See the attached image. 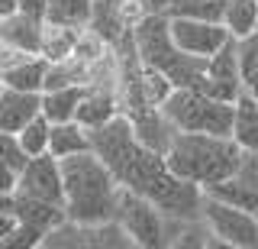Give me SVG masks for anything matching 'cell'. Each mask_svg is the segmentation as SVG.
Listing matches in <instances>:
<instances>
[{
  "instance_id": "obj_1",
  "label": "cell",
  "mask_w": 258,
  "mask_h": 249,
  "mask_svg": "<svg viewBox=\"0 0 258 249\" xmlns=\"http://www.w3.org/2000/svg\"><path fill=\"white\" fill-rule=\"evenodd\" d=\"M61 172H64V211H68V220L103 223L116 217V201H119L123 184L94 149L61 159Z\"/></svg>"
},
{
  "instance_id": "obj_2",
  "label": "cell",
  "mask_w": 258,
  "mask_h": 249,
  "mask_svg": "<svg viewBox=\"0 0 258 249\" xmlns=\"http://www.w3.org/2000/svg\"><path fill=\"white\" fill-rule=\"evenodd\" d=\"M165 162L184 181H194L197 188H213L226 178H236L242 162V146L232 136L216 133H187L177 130L171 149L165 152Z\"/></svg>"
},
{
  "instance_id": "obj_3",
  "label": "cell",
  "mask_w": 258,
  "mask_h": 249,
  "mask_svg": "<svg viewBox=\"0 0 258 249\" xmlns=\"http://www.w3.org/2000/svg\"><path fill=\"white\" fill-rule=\"evenodd\" d=\"M133 36H136V52H139L142 65L165 71L177 87H200L204 84L207 59H194V55L177 49L168 13H149L133 29Z\"/></svg>"
},
{
  "instance_id": "obj_4",
  "label": "cell",
  "mask_w": 258,
  "mask_h": 249,
  "mask_svg": "<svg viewBox=\"0 0 258 249\" xmlns=\"http://www.w3.org/2000/svg\"><path fill=\"white\" fill-rule=\"evenodd\" d=\"M161 110L174 123V130L187 133L232 136V123H236V101L210 97L200 87H174L171 97L161 104Z\"/></svg>"
},
{
  "instance_id": "obj_5",
  "label": "cell",
  "mask_w": 258,
  "mask_h": 249,
  "mask_svg": "<svg viewBox=\"0 0 258 249\" xmlns=\"http://www.w3.org/2000/svg\"><path fill=\"white\" fill-rule=\"evenodd\" d=\"M200 217H204L210 236H213V246L258 249V214L245 211V207H236L216 194H204Z\"/></svg>"
},
{
  "instance_id": "obj_6",
  "label": "cell",
  "mask_w": 258,
  "mask_h": 249,
  "mask_svg": "<svg viewBox=\"0 0 258 249\" xmlns=\"http://www.w3.org/2000/svg\"><path fill=\"white\" fill-rule=\"evenodd\" d=\"M116 220L133 236V246H139V249L165 246V211L152 197H145L133 188H119Z\"/></svg>"
},
{
  "instance_id": "obj_7",
  "label": "cell",
  "mask_w": 258,
  "mask_h": 249,
  "mask_svg": "<svg viewBox=\"0 0 258 249\" xmlns=\"http://www.w3.org/2000/svg\"><path fill=\"white\" fill-rule=\"evenodd\" d=\"M45 249H126L133 246V236L123 230V223L113 217L103 223H78L64 220L42 239Z\"/></svg>"
},
{
  "instance_id": "obj_8",
  "label": "cell",
  "mask_w": 258,
  "mask_h": 249,
  "mask_svg": "<svg viewBox=\"0 0 258 249\" xmlns=\"http://www.w3.org/2000/svg\"><path fill=\"white\" fill-rule=\"evenodd\" d=\"M168 23H171V36H174L177 49L194 55V59H210V55L220 52L232 39V33L223 26V23L187 20V17H168Z\"/></svg>"
},
{
  "instance_id": "obj_9",
  "label": "cell",
  "mask_w": 258,
  "mask_h": 249,
  "mask_svg": "<svg viewBox=\"0 0 258 249\" xmlns=\"http://www.w3.org/2000/svg\"><path fill=\"white\" fill-rule=\"evenodd\" d=\"M16 194H32V197H45V201H58V204H64L61 159H55L52 152L29 159L26 168L20 172V191H16Z\"/></svg>"
},
{
  "instance_id": "obj_10",
  "label": "cell",
  "mask_w": 258,
  "mask_h": 249,
  "mask_svg": "<svg viewBox=\"0 0 258 249\" xmlns=\"http://www.w3.org/2000/svg\"><path fill=\"white\" fill-rule=\"evenodd\" d=\"M123 114V104H119V94L116 87H107V84H87L84 87V97L78 104V114L75 120L84 123L87 130H97V126L110 123L113 117Z\"/></svg>"
},
{
  "instance_id": "obj_11",
  "label": "cell",
  "mask_w": 258,
  "mask_h": 249,
  "mask_svg": "<svg viewBox=\"0 0 258 249\" xmlns=\"http://www.w3.org/2000/svg\"><path fill=\"white\" fill-rule=\"evenodd\" d=\"M42 114V94L7 87L0 94V133H20L32 117Z\"/></svg>"
},
{
  "instance_id": "obj_12",
  "label": "cell",
  "mask_w": 258,
  "mask_h": 249,
  "mask_svg": "<svg viewBox=\"0 0 258 249\" xmlns=\"http://www.w3.org/2000/svg\"><path fill=\"white\" fill-rule=\"evenodd\" d=\"M133 120V130L139 136L142 146H149L152 152H161L165 156L168 149H171V139H174V123L165 117V110L161 107H142L136 110V114H126Z\"/></svg>"
},
{
  "instance_id": "obj_13",
  "label": "cell",
  "mask_w": 258,
  "mask_h": 249,
  "mask_svg": "<svg viewBox=\"0 0 258 249\" xmlns=\"http://www.w3.org/2000/svg\"><path fill=\"white\" fill-rule=\"evenodd\" d=\"M13 214L20 217L23 223L42 230V233H52L58 223L68 220V211L58 201H45V197H32V194H13Z\"/></svg>"
},
{
  "instance_id": "obj_14",
  "label": "cell",
  "mask_w": 258,
  "mask_h": 249,
  "mask_svg": "<svg viewBox=\"0 0 258 249\" xmlns=\"http://www.w3.org/2000/svg\"><path fill=\"white\" fill-rule=\"evenodd\" d=\"M94 139L91 130L78 120H64V123H52V142H48V152L55 159H68V156H81V152H91Z\"/></svg>"
},
{
  "instance_id": "obj_15",
  "label": "cell",
  "mask_w": 258,
  "mask_h": 249,
  "mask_svg": "<svg viewBox=\"0 0 258 249\" xmlns=\"http://www.w3.org/2000/svg\"><path fill=\"white\" fill-rule=\"evenodd\" d=\"M42 26L45 20H36L29 17V13H13V17L0 20V39H7V42L20 45V49L26 52H36L39 55V45H42Z\"/></svg>"
},
{
  "instance_id": "obj_16",
  "label": "cell",
  "mask_w": 258,
  "mask_h": 249,
  "mask_svg": "<svg viewBox=\"0 0 258 249\" xmlns=\"http://www.w3.org/2000/svg\"><path fill=\"white\" fill-rule=\"evenodd\" d=\"M84 26H64V23H52L45 20L42 26V45H39V55L48 62H64L75 55V42H78V33Z\"/></svg>"
},
{
  "instance_id": "obj_17",
  "label": "cell",
  "mask_w": 258,
  "mask_h": 249,
  "mask_svg": "<svg viewBox=\"0 0 258 249\" xmlns=\"http://www.w3.org/2000/svg\"><path fill=\"white\" fill-rule=\"evenodd\" d=\"M232 139L242 146V152H258V101L248 91H242L239 101H236Z\"/></svg>"
},
{
  "instance_id": "obj_18",
  "label": "cell",
  "mask_w": 258,
  "mask_h": 249,
  "mask_svg": "<svg viewBox=\"0 0 258 249\" xmlns=\"http://www.w3.org/2000/svg\"><path fill=\"white\" fill-rule=\"evenodd\" d=\"M87 84H68V87H52V91H42V114L52 120V123H64V120H75L78 104L84 97Z\"/></svg>"
},
{
  "instance_id": "obj_19",
  "label": "cell",
  "mask_w": 258,
  "mask_h": 249,
  "mask_svg": "<svg viewBox=\"0 0 258 249\" xmlns=\"http://www.w3.org/2000/svg\"><path fill=\"white\" fill-rule=\"evenodd\" d=\"M223 26L232 33V39H242L258 29V0H226Z\"/></svg>"
},
{
  "instance_id": "obj_20",
  "label": "cell",
  "mask_w": 258,
  "mask_h": 249,
  "mask_svg": "<svg viewBox=\"0 0 258 249\" xmlns=\"http://www.w3.org/2000/svg\"><path fill=\"white\" fill-rule=\"evenodd\" d=\"M45 75H48V59L42 55H29L23 65L7 71V87H20V91H45Z\"/></svg>"
},
{
  "instance_id": "obj_21",
  "label": "cell",
  "mask_w": 258,
  "mask_h": 249,
  "mask_svg": "<svg viewBox=\"0 0 258 249\" xmlns=\"http://www.w3.org/2000/svg\"><path fill=\"white\" fill-rule=\"evenodd\" d=\"M16 139H20V146L26 149L29 159L45 156V152H48V142H52V120H48L45 114L32 117L29 123L23 126L20 133H16Z\"/></svg>"
},
{
  "instance_id": "obj_22",
  "label": "cell",
  "mask_w": 258,
  "mask_h": 249,
  "mask_svg": "<svg viewBox=\"0 0 258 249\" xmlns=\"http://www.w3.org/2000/svg\"><path fill=\"white\" fill-rule=\"evenodd\" d=\"M94 13V0H48V17L52 23L64 26H87Z\"/></svg>"
},
{
  "instance_id": "obj_23",
  "label": "cell",
  "mask_w": 258,
  "mask_h": 249,
  "mask_svg": "<svg viewBox=\"0 0 258 249\" xmlns=\"http://www.w3.org/2000/svg\"><path fill=\"white\" fill-rule=\"evenodd\" d=\"M223 10H226V0H174V4L168 7V17L223 23Z\"/></svg>"
},
{
  "instance_id": "obj_24",
  "label": "cell",
  "mask_w": 258,
  "mask_h": 249,
  "mask_svg": "<svg viewBox=\"0 0 258 249\" xmlns=\"http://www.w3.org/2000/svg\"><path fill=\"white\" fill-rule=\"evenodd\" d=\"M207 194H216V197L229 201V204H236V207H245V211L258 214V191L252 184H245L242 178H226L220 184H213V188H207Z\"/></svg>"
},
{
  "instance_id": "obj_25",
  "label": "cell",
  "mask_w": 258,
  "mask_h": 249,
  "mask_svg": "<svg viewBox=\"0 0 258 249\" xmlns=\"http://www.w3.org/2000/svg\"><path fill=\"white\" fill-rule=\"evenodd\" d=\"M110 49H113V45H110L100 33H97L94 26H84V29L78 33V42H75V59H81L84 65H91V62L103 59Z\"/></svg>"
},
{
  "instance_id": "obj_26",
  "label": "cell",
  "mask_w": 258,
  "mask_h": 249,
  "mask_svg": "<svg viewBox=\"0 0 258 249\" xmlns=\"http://www.w3.org/2000/svg\"><path fill=\"white\" fill-rule=\"evenodd\" d=\"M42 239H45L42 230H36V227H29V223L16 220V227L7 233V239H4V246H0V249H36V246H42Z\"/></svg>"
},
{
  "instance_id": "obj_27",
  "label": "cell",
  "mask_w": 258,
  "mask_h": 249,
  "mask_svg": "<svg viewBox=\"0 0 258 249\" xmlns=\"http://www.w3.org/2000/svg\"><path fill=\"white\" fill-rule=\"evenodd\" d=\"M113 7H116L119 20H123L129 29H136L145 17H149V13H155L149 7V0H113Z\"/></svg>"
},
{
  "instance_id": "obj_28",
  "label": "cell",
  "mask_w": 258,
  "mask_h": 249,
  "mask_svg": "<svg viewBox=\"0 0 258 249\" xmlns=\"http://www.w3.org/2000/svg\"><path fill=\"white\" fill-rule=\"evenodd\" d=\"M0 159L4 162H10L13 168H26L29 162V156H26V149L20 146V139H16V133H0Z\"/></svg>"
},
{
  "instance_id": "obj_29",
  "label": "cell",
  "mask_w": 258,
  "mask_h": 249,
  "mask_svg": "<svg viewBox=\"0 0 258 249\" xmlns=\"http://www.w3.org/2000/svg\"><path fill=\"white\" fill-rule=\"evenodd\" d=\"M236 45H239V59H242V71H252L258 65V29L255 33H248V36H242L236 39Z\"/></svg>"
},
{
  "instance_id": "obj_30",
  "label": "cell",
  "mask_w": 258,
  "mask_h": 249,
  "mask_svg": "<svg viewBox=\"0 0 258 249\" xmlns=\"http://www.w3.org/2000/svg\"><path fill=\"white\" fill-rule=\"evenodd\" d=\"M236 178H242L245 184H252V188L258 191V152H242V162H239Z\"/></svg>"
},
{
  "instance_id": "obj_31",
  "label": "cell",
  "mask_w": 258,
  "mask_h": 249,
  "mask_svg": "<svg viewBox=\"0 0 258 249\" xmlns=\"http://www.w3.org/2000/svg\"><path fill=\"white\" fill-rule=\"evenodd\" d=\"M20 191V168H13L10 162L0 159V194H16Z\"/></svg>"
},
{
  "instance_id": "obj_32",
  "label": "cell",
  "mask_w": 258,
  "mask_h": 249,
  "mask_svg": "<svg viewBox=\"0 0 258 249\" xmlns=\"http://www.w3.org/2000/svg\"><path fill=\"white\" fill-rule=\"evenodd\" d=\"M20 10L36 17V20H45L48 17V0H20Z\"/></svg>"
},
{
  "instance_id": "obj_33",
  "label": "cell",
  "mask_w": 258,
  "mask_h": 249,
  "mask_svg": "<svg viewBox=\"0 0 258 249\" xmlns=\"http://www.w3.org/2000/svg\"><path fill=\"white\" fill-rule=\"evenodd\" d=\"M16 220H20V217H16L13 211H0V246H4L7 233H10V230L16 227Z\"/></svg>"
},
{
  "instance_id": "obj_34",
  "label": "cell",
  "mask_w": 258,
  "mask_h": 249,
  "mask_svg": "<svg viewBox=\"0 0 258 249\" xmlns=\"http://www.w3.org/2000/svg\"><path fill=\"white\" fill-rule=\"evenodd\" d=\"M13 13H20V0H0V20L13 17Z\"/></svg>"
},
{
  "instance_id": "obj_35",
  "label": "cell",
  "mask_w": 258,
  "mask_h": 249,
  "mask_svg": "<svg viewBox=\"0 0 258 249\" xmlns=\"http://www.w3.org/2000/svg\"><path fill=\"white\" fill-rule=\"evenodd\" d=\"M245 91H258V65L245 75Z\"/></svg>"
},
{
  "instance_id": "obj_36",
  "label": "cell",
  "mask_w": 258,
  "mask_h": 249,
  "mask_svg": "<svg viewBox=\"0 0 258 249\" xmlns=\"http://www.w3.org/2000/svg\"><path fill=\"white\" fill-rule=\"evenodd\" d=\"M171 4H174V0H149V7L155 13H168V7H171Z\"/></svg>"
},
{
  "instance_id": "obj_37",
  "label": "cell",
  "mask_w": 258,
  "mask_h": 249,
  "mask_svg": "<svg viewBox=\"0 0 258 249\" xmlns=\"http://www.w3.org/2000/svg\"><path fill=\"white\" fill-rule=\"evenodd\" d=\"M0 211H13V197L10 194H0Z\"/></svg>"
},
{
  "instance_id": "obj_38",
  "label": "cell",
  "mask_w": 258,
  "mask_h": 249,
  "mask_svg": "<svg viewBox=\"0 0 258 249\" xmlns=\"http://www.w3.org/2000/svg\"><path fill=\"white\" fill-rule=\"evenodd\" d=\"M7 91V78H4V71H0V94Z\"/></svg>"
},
{
  "instance_id": "obj_39",
  "label": "cell",
  "mask_w": 258,
  "mask_h": 249,
  "mask_svg": "<svg viewBox=\"0 0 258 249\" xmlns=\"http://www.w3.org/2000/svg\"><path fill=\"white\" fill-rule=\"evenodd\" d=\"M248 94H252V97H255V101H258V91H248Z\"/></svg>"
}]
</instances>
